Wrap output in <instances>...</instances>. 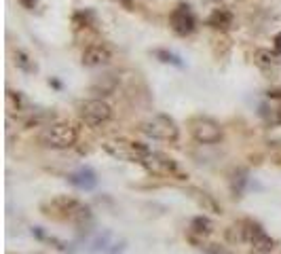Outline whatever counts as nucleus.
I'll list each match as a JSON object with an SVG mask.
<instances>
[{
	"instance_id": "obj_25",
	"label": "nucleus",
	"mask_w": 281,
	"mask_h": 254,
	"mask_svg": "<svg viewBox=\"0 0 281 254\" xmlns=\"http://www.w3.org/2000/svg\"><path fill=\"white\" fill-rule=\"evenodd\" d=\"M118 3H121V5H125V7H131L133 0H118Z\"/></svg>"
},
{
	"instance_id": "obj_12",
	"label": "nucleus",
	"mask_w": 281,
	"mask_h": 254,
	"mask_svg": "<svg viewBox=\"0 0 281 254\" xmlns=\"http://www.w3.org/2000/svg\"><path fill=\"white\" fill-rule=\"evenodd\" d=\"M7 110L11 114H22V112H36V110H32V104H30V100L22 93V91H13L9 89L7 91Z\"/></svg>"
},
{
	"instance_id": "obj_20",
	"label": "nucleus",
	"mask_w": 281,
	"mask_h": 254,
	"mask_svg": "<svg viewBox=\"0 0 281 254\" xmlns=\"http://www.w3.org/2000/svg\"><path fill=\"white\" fill-rule=\"evenodd\" d=\"M197 248H199V250H203L205 254H231L226 246H220V244H209L207 240H205V242H201Z\"/></svg>"
},
{
	"instance_id": "obj_14",
	"label": "nucleus",
	"mask_w": 281,
	"mask_h": 254,
	"mask_svg": "<svg viewBox=\"0 0 281 254\" xmlns=\"http://www.w3.org/2000/svg\"><path fill=\"white\" fill-rule=\"evenodd\" d=\"M207 26L209 28H214V30H228L233 26V13L228 11V9H214L212 15L207 17Z\"/></svg>"
},
{
	"instance_id": "obj_9",
	"label": "nucleus",
	"mask_w": 281,
	"mask_h": 254,
	"mask_svg": "<svg viewBox=\"0 0 281 254\" xmlns=\"http://www.w3.org/2000/svg\"><path fill=\"white\" fill-rule=\"evenodd\" d=\"M214 229H216L214 220L209 216H205V214H199V216L192 218L190 225H188V240L195 246H199L201 242H205L207 237L214 233Z\"/></svg>"
},
{
	"instance_id": "obj_10",
	"label": "nucleus",
	"mask_w": 281,
	"mask_h": 254,
	"mask_svg": "<svg viewBox=\"0 0 281 254\" xmlns=\"http://www.w3.org/2000/svg\"><path fill=\"white\" fill-rule=\"evenodd\" d=\"M68 182L72 186H76V189H81V191H91L97 184V174L91 167H81V169H76V172L68 174Z\"/></svg>"
},
{
	"instance_id": "obj_13",
	"label": "nucleus",
	"mask_w": 281,
	"mask_h": 254,
	"mask_svg": "<svg viewBox=\"0 0 281 254\" xmlns=\"http://www.w3.org/2000/svg\"><path fill=\"white\" fill-rule=\"evenodd\" d=\"M118 87V79L112 76V74H106V76H99L97 81L91 83V93H95V97H108L116 91Z\"/></svg>"
},
{
	"instance_id": "obj_19",
	"label": "nucleus",
	"mask_w": 281,
	"mask_h": 254,
	"mask_svg": "<svg viewBox=\"0 0 281 254\" xmlns=\"http://www.w3.org/2000/svg\"><path fill=\"white\" fill-rule=\"evenodd\" d=\"M152 55L159 60V62H163V64H171V66H178V68H182V60L175 55V53H171V51H167V49H154L152 51Z\"/></svg>"
},
{
	"instance_id": "obj_1",
	"label": "nucleus",
	"mask_w": 281,
	"mask_h": 254,
	"mask_svg": "<svg viewBox=\"0 0 281 254\" xmlns=\"http://www.w3.org/2000/svg\"><path fill=\"white\" fill-rule=\"evenodd\" d=\"M38 144L51 150H66L78 142V129L68 121H51L38 133Z\"/></svg>"
},
{
	"instance_id": "obj_21",
	"label": "nucleus",
	"mask_w": 281,
	"mask_h": 254,
	"mask_svg": "<svg viewBox=\"0 0 281 254\" xmlns=\"http://www.w3.org/2000/svg\"><path fill=\"white\" fill-rule=\"evenodd\" d=\"M17 3H19L26 11H34V9H36V5H38V0H17Z\"/></svg>"
},
{
	"instance_id": "obj_8",
	"label": "nucleus",
	"mask_w": 281,
	"mask_h": 254,
	"mask_svg": "<svg viewBox=\"0 0 281 254\" xmlns=\"http://www.w3.org/2000/svg\"><path fill=\"white\" fill-rule=\"evenodd\" d=\"M112 60V49L106 43H91L87 45L83 55H81V64L85 68H102L110 64Z\"/></svg>"
},
{
	"instance_id": "obj_2",
	"label": "nucleus",
	"mask_w": 281,
	"mask_h": 254,
	"mask_svg": "<svg viewBox=\"0 0 281 254\" xmlns=\"http://www.w3.org/2000/svg\"><path fill=\"white\" fill-rule=\"evenodd\" d=\"M139 165H142L150 176L175 178V180H186L188 178V174L182 172V167H180L178 161L171 159L169 155H165V152H159V150H150Z\"/></svg>"
},
{
	"instance_id": "obj_18",
	"label": "nucleus",
	"mask_w": 281,
	"mask_h": 254,
	"mask_svg": "<svg viewBox=\"0 0 281 254\" xmlns=\"http://www.w3.org/2000/svg\"><path fill=\"white\" fill-rule=\"evenodd\" d=\"M260 116L265 119L267 125L277 127V125H281V106H277V108H267V106H262V108H260Z\"/></svg>"
},
{
	"instance_id": "obj_17",
	"label": "nucleus",
	"mask_w": 281,
	"mask_h": 254,
	"mask_svg": "<svg viewBox=\"0 0 281 254\" xmlns=\"http://www.w3.org/2000/svg\"><path fill=\"white\" fill-rule=\"evenodd\" d=\"M275 246H277V242L267 233V235H262L256 244H252V252L254 254H271L275 250Z\"/></svg>"
},
{
	"instance_id": "obj_7",
	"label": "nucleus",
	"mask_w": 281,
	"mask_h": 254,
	"mask_svg": "<svg viewBox=\"0 0 281 254\" xmlns=\"http://www.w3.org/2000/svg\"><path fill=\"white\" fill-rule=\"evenodd\" d=\"M169 28L175 36H190L197 30V17L192 13L190 5L178 3L169 13Z\"/></svg>"
},
{
	"instance_id": "obj_23",
	"label": "nucleus",
	"mask_w": 281,
	"mask_h": 254,
	"mask_svg": "<svg viewBox=\"0 0 281 254\" xmlns=\"http://www.w3.org/2000/svg\"><path fill=\"white\" fill-rule=\"evenodd\" d=\"M273 43H275V51L281 55V32L279 34H275V38H273Z\"/></svg>"
},
{
	"instance_id": "obj_24",
	"label": "nucleus",
	"mask_w": 281,
	"mask_h": 254,
	"mask_svg": "<svg viewBox=\"0 0 281 254\" xmlns=\"http://www.w3.org/2000/svg\"><path fill=\"white\" fill-rule=\"evenodd\" d=\"M273 161H275L277 165H281V150H279V152H275V155H273Z\"/></svg>"
},
{
	"instance_id": "obj_6",
	"label": "nucleus",
	"mask_w": 281,
	"mask_h": 254,
	"mask_svg": "<svg viewBox=\"0 0 281 254\" xmlns=\"http://www.w3.org/2000/svg\"><path fill=\"white\" fill-rule=\"evenodd\" d=\"M114 110L108 104L106 100L102 97H91V100H83L78 104V116L83 119L85 125L89 127H102L106 125L110 119H112Z\"/></svg>"
},
{
	"instance_id": "obj_3",
	"label": "nucleus",
	"mask_w": 281,
	"mask_h": 254,
	"mask_svg": "<svg viewBox=\"0 0 281 254\" xmlns=\"http://www.w3.org/2000/svg\"><path fill=\"white\" fill-rule=\"evenodd\" d=\"M102 148L108 152L110 157L118 161H127V163H142L144 157L150 152V148L144 142H135V140H125V138H114L106 140L102 144Z\"/></svg>"
},
{
	"instance_id": "obj_11",
	"label": "nucleus",
	"mask_w": 281,
	"mask_h": 254,
	"mask_svg": "<svg viewBox=\"0 0 281 254\" xmlns=\"http://www.w3.org/2000/svg\"><path fill=\"white\" fill-rule=\"evenodd\" d=\"M254 64L260 68L262 72H273V70H277V66H281V57H279L277 51L256 49L254 51Z\"/></svg>"
},
{
	"instance_id": "obj_26",
	"label": "nucleus",
	"mask_w": 281,
	"mask_h": 254,
	"mask_svg": "<svg viewBox=\"0 0 281 254\" xmlns=\"http://www.w3.org/2000/svg\"><path fill=\"white\" fill-rule=\"evenodd\" d=\"M252 254H254V252H252Z\"/></svg>"
},
{
	"instance_id": "obj_22",
	"label": "nucleus",
	"mask_w": 281,
	"mask_h": 254,
	"mask_svg": "<svg viewBox=\"0 0 281 254\" xmlns=\"http://www.w3.org/2000/svg\"><path fill=\"white\" fill-rule=\"evenodd\" d=\"M267 97L273 100V102H281V89H269V91H267Z\"/></svg>"
},
{
	"instance_id": "obj_16",
	"label": "nucleus",
	"mask_w": 281,
	"mask_h": 254,
	"mask_svg": "<svg viewBox=\"0 0 281 254\" xmlns=\"http://www.w3.org/2000/svg\"><path fill=\"white\" fill-rule=\"evenodd\" d=\"M13 57H15V66L19 68L22 72H26V74H32L34 70H36V64H34V60H32V57H30V55L26 53V51L17 49Z\"/></svg>"
},
{
	"instance_id": "obj_15",
	"label": "nucleus",
	"mask_w": 281,
	"mask_h": 254,
	"mask_svg": "<svg viewBox=\"0 0 281 254\" xmlns=\"http://www.w3.org/2000/svg\"><path fill=\"white\" fill-rule=\"evenodd\" d=\"M195 193V199H197V203L203 208V212H214V214H220L222 212V208H220V203L212 197V195H207V193H201V191H192Z\"/></svg>"
},
{
	"instance_id": "obj_5",
	"label": "nucleus",
	"mask_w": 281,
	"mask_h": 254,
	"mask_svg": "<svg viewBox=\"0 0 281 254\" xmlns=\"http://www.w3.org/2000/svg\"><path fill=\"white\" fill-rule=\"evenodd\" d=\"M142 133H146L152 140H161V142H178L180 140V127L167 114H154L142 123Z\"/></svg>"
},
{
	"instance_id": "obj_4",
	"label": "nucleus",
	"mask_w": 281,
	"mask_h": 254,
	"mask_svg": "<svg viewBox=\"0 0 281 254\" xmlns=\"http://www.w3.org/2000/svg\"><path fill=\"white\" fill-rule=\"evenodd\" d=\"M188 133L197 144H218L224 138L222 125L216 121V119L203 116V114L188 119Z\"/></svg>"
}]
</instances>
